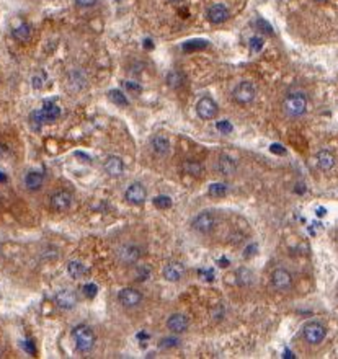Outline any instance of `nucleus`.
I'll return each instance as SVG.
<instances>
[{"mask_svg": "<svg viewBox=\"0 0 338 359\" xmlns=\"http://www.w3.org/2000/svg\"><path fill=\"white\" fill-rule=\"evenodd\" d=\"M283 111L289 118H299L307 111V98L304 93H289L283 101Z\"/></svg>", "mask_w": 338, "mask_h": 359, "instance_id": "1", "label": "nucleus"}, {"mask_svg": "<svg viewBox=\"0 0 338 359\" xmlns=\"http://www.w3.org/2000/svg\"><path fill=\"white\" fill-rule=\"evenodd\" d=\"M72 338L78 353H88L95 346V333L85 325H78L72 330Z\"/></svg>", "mask_w": 338, "mask_h": 359, "instance_id": "2", "label": "nucleus"}, {"mask_svg": "<svg viewBox=\"0 0 338 359\" xmlns=\"http://www.w3.org/2000/svg\"><path fill=\"white\" fill-rule=\"evenodd\" d=\"M216 225H217V217H216L211 211L199 212V214L193 219V222H191L193 230H196L201 235L211 234V232L216 229Z\"/></svg>", "mask_w": 338, "mask_h": 359, "instance_id": "3", "label": "nucleus"}, {"mask_svg": "<svg viewBox=\"0 0 338 359\" xmlns=\"http://www.w3.org/2000/svg\"><path fill=\"white\" fill-rule=\"evenodd\" d=\"M302 337L309 344H320L327 337V328L318 322H309L304 325Z\"/></svg>", "mask_w": 338, "mask_h": 359, "instance_id": "4", "label": "nucleus"}, {"mask_svg": "<svg viewBox=\"0 0 338 359\" xmlns=\"http://www.w3.org/2000/svg\"><path fill=\"white\" fill-rule=\"evenodd\" d=\"M257 96V87L252 82H240L232 91V98L237 101L239 105H247L252 103Z\"/></svg>", "mask_w": 338, "mask_h": 359, "instance_id": "5", "label": "nucleus"}, {"mask_svg": "<svg viewBox=\"0 0 338 359\" xmlns=\"http://www.w3.org/2000/svg\"><path fill=\"white\" fill-rule=\"evenodd\" d=\"M118 300L126 309H134L142 302V294L141 291H137L134 288H124L118 292Z\"/></svg>", "mask_w": 338, "mask_h": 359, "instance_id": "6", "label": "nucleus"}, {"mask_svg": "<svg viewBox=\"0 0 338 359\" xmlns=\"http://www.w3.org/2000/svg\"><path fill=\"white\" fill-rule=\"evenodd\" d=\"M271 284L276 291H288L292 286V274L284 268H276L271 273Z\"/></svg>", "mask_w": 338, "mask_h": 359, "instance_id": "7", "label": "nucleus"}, {"mask_svg": "<svg viewBox=\"0 0 338 359\" xmlns=\"http://www.w3.org/2000/svg\"><path fill=\"white\" fill-rule=\"evenodd\" d=\"M196 113L201 119H214L217 114V105L209 96H203L196 105Z\"/></svg>", "mask_w": 338, "mask_h": 359, "instance_id": "8", "label": "nucleus"}, {"mask_svg": "<svg viewBox=\"0 0 338 359\" xmlns=\"http://www.w3.org/2000/svg\"><path fill=\"white\" fill-rule=\"evenodd\" d=\"M118 258L124 265H134L141 258V248L134 244H126L118 250Z\"/></svg>", "mask_w": 338, "mask_h": 359, "instance_id": "9", "label": "nucleus"}, {"mask_svg": "<svg viewBox=\"0 0 338 359\" xmlns=\"http://www.w3.org/2000/svg\"><path fill=\"white\" fill-rule=\"evenodd\" d=\"M126 201L132 206H141L142 202L147 200V191L141 183H132L124 193Z\"/></svg>", "mask_w": 338, "mask_h": 359, "instance_id": "10", "label": "nucleus"}, {"mask_svg": "<svg viewBox=\"0 0 338 359\" xmlns=\"http://www.w3.org/2000/svg\"><path fill=\"white\" fill-rule=\"evenodd\" d=\"M72 206V195L69 191H57L51 196V209L56 212H64Z\"/></svg>", "mask_w": 338, "mask_h": 359, "instance_id": "11", "label": "nucleus"}, {"mask_svg": "<svg viewBox=\"0 0 338 359\" xmlns=\"http://www.w3.org/2000/svg\"><path fill=\"white\" fill-rule=\"evenodd\" d=\"M150 150L157 157H167L170 152V140L164 134H155L150 139Z\"/></svg>", "mask_w": 338, "mask_h": 359, "instance_id": "12", "label": "nucleus"}, {"mask_svg": "<svg viewBox=\"0 0 338 359\" xmlns=\"http://www.w3.org/2000/svg\"><path fill=\"white\" fill-rule=\"evenodd\" d=\"M164 278L170 283H178V281L185 276V266L178 263V261H170L164 266Z\"/></svg>", "mask_w": 338, "mask_h": 359, "instance_id": "13", "label": "nucleus"}, {"mask_svg": "<svg viewBox=\"0 0 338 359\" xmlns=\"http://www.w3.org/2000/svg\"><path fill=\"white\" fill-rule=\"evenodd\" d=\"M77 292L73 289H62L56 294V302L61 309H73L77 304Z\"/></svg>", "mask_w": 338, "mask_h": 359, "instance_id": "14", "label": "nucleus"}, {"mask_svg": "<svg viewBox=\"0 0 338 359\" xmlns=\"http://www.w3.org/2000/svg\"><path fill=\"white\" fill-rule=\"evenodd\" d=\"M208 20L213 23V25H220L229 18V10L227 7L222 5V3H216V5L208 8V13H206Z\"/></svg>", "mask_w": 338, "mask_h": 359, "instance_id": "15", "label": "nucleus"}, {"mask_svg": "<svg viewBox=\"0 0 338 359\" xmlns=\"http://www.w3.org/2000/svg\"><path fill=\"white\" fill-rule=\"evenodd\" d=\"M103 170H105V173H108L110 177H121L122 173H124V163H122V160L120 157H116V155H110L105 163H103Z\"/></svg>", "mask_w": 338, "mask_h": 359, "instance_id": "16", "label": "nucleus"}, {"mask_svg": "<svg viewBox=\"0 0 338 359\" xmlns=\"http://www.w3.org/2000/svg\"><path fill=\"white\" fill-rule=\"evenodd\" d=\"M188 325H190L188 318H186L183 314H173V315H170L169 320H167V328L173 333H185Z\"/></svg>", "mask_w": 338, "mask_h": 359, "instance_id": "17", "label": "nucleus"}, {"mask_svg": "<svg viewBox=\"0 0 338 359\" xmlns=\"http://www.w3.org/2000/svg\"><path fill=\"white\" fill-rule=\"evenodd\" d=\"M39 114H41V119H43V124L44 123H54L59 116H61V108L52 103V101H48V103H44V106L41 110H39Z\"/></svg>", "mask_w": 338, "mask_h": 359, "instance_id": "18", "label": "nucleus"}, {"mask_svg": "<svg viewBox=\"0 0 338 359\" xmlns=\"http://www.w3.org/2000/svg\"><path fill=\"white\" fill-rule=\"evenodd\" d=\"M217 172L224 177H230L237 172V163L234 162V158H230L229 155H220L217 160V165H216Z\"/></svg>", "mask_w": 338, "mask_h": 359, "instance_id": "19", "label": "nucleus"}, {"mask_svg": "<svg viewBox=\"0 0 338 359\" xmlns=\"http://www.w3.org/2000/svg\"><path fill=\"white\" fill-rule=\"evenodd\" d=\"M315 160H317V167L323 170V172H328V170H332L335 167V157H333V154L328 152V150H320V152L315 155Z\"/></svg>", "mask_w": 338, "mask_h": 359, "instance_id": "20", "label": "nucleus"}, {"mask_svg": "<svg viewBox=\"0 0 338 359\" xmlns=\"http://www.w3.org/2000/svg\"><path fill=\"white\" fill-rule=\"evenodd\" d=\"M43 175L38 172H29L26 177H24V185H26L28 190L36 191L43 186Z\"/></svg>", "mask_w": 338, "mask_h": 359, "instance_id": "21", "label": "nucleus"}, {"mask_svg": "<svg viewBox=\"0 0 338 359\" xmlns=\"http://www.w3.org/2000/svg\"><path fill=\"white\" fill-rule=\"evenodd\" d=\"M67 273L71 274L73 279H82L87 274V266L80 263V261H69L67 265Z\"/></svg>", "mask_w": 338, "mask_h": 359, "instance_id": "22", "label": "nucleus"}, {"mask_svg": "<svg viewBox=\"0 0 338 359\" xmlns=\"http://www.w3.org/2000/svg\"><path fill=\"white\" fill-rule=\"evenodd\" d=\"M12 36L20 43H28L29 38H31V28H29V25H26V23H22V25L17 26L12 31Z\"/></svg>", "mask_w": 338, "mask_h": 359, "instance_id": "23", "label": "nucleus"}, {"mask_svg": "<svg viewBox=\"0 0 338 359\" xmlns=\"http://www.w3.org/2000/svg\"><path fill=\"white\" fill-rule=\"evenodd\" d=\"M167 84H169L171 89H181L185 84V77L180 70H171L167 75Z\"/></svg>", "mask_w": 338, "mask_h": 359, "instance_id": "24", "label": "nucleus"}, {"mask_svg": "<svg viewBox=\"0 0 338 359\" xmlns=\"http://www.w3.org/2000/svg\"><path fill=\"white\" fill-rule=\"evenodd\" d=\"M183 172L191 175V177H199L203 173V165L196 160H185L183 162Z\"/></svg>", "mask_w": 338, "mask_h": 359, "instance_id": "25", "label": "nucleus"}, {"mask_svg": "<svg viewBox=\"0 0 338 359\" xmlns=\"http://www.w3.org/2000/svg\"><path fill=\"white\" fill-rule=\"evenodd\" d=\"M253 281H255V276L248 268H239L237 269V283L240 286H250Z\"/></svg>", "mask_w": 338, "mask_h": 359, "instance_id": "26", "label": "nucleus"}, {"mask_svg": "<svg viewBox=\"0 0 338 359\" xmlns=\"http://www.w3.org/2000/svg\"><path fill=\"white\" fill-rule=\"evenodd\" d=\"M108 98L111 100V103H115L118 106H127V105H129V101H127L126 95L122 93L121 90H118V89L111 90L110 93H108Z\"/></svg>", "mask_w": 338, "mask_h": 359, "instance_id": "27", "label": "nucleus"}, {"mask_svg": "<svg viewBox=\"0 0 338 359\" xmlns=\"http://www.w3.org/2000/svg\"><path fill=\"white\" fill-rule=\"evenodd\" d=\"M209 196L213 198H224L227 195V186L224 185V183H213V185L209 186Z\"/></svg>", "mask_w": 338, "mask_h": 359, "instance_id": "28", "label": "nucleus"}, {"mask_svg": "<svg viewBox=\"0 0 338 359\" xmlns=\"http://www.w3.org/2000/svg\"><path fill=\"white\" fill-rule=\"evenodd\" d=\"M208 46V41H203V40H193V41H188L183 45V51H198V49H204V47Z\"/></svg>", "mask_w": 338, "mask_h": 359, "instance_id": "29", "label": "nucleus"}, {"mask_svg": "<svg viewBox=\"0 0 338 359\" xmlns=\"http://www.w3.org/2000/svg\"><path fill=\"white\" fill-rule=\"evenodd\" d=\"M154 206L157 209H169L171 207V200L169 196H157L154 198Z\"/></svg>", "mask_w": 338, "mask_h": 359, "instance_id": "30", "label": "nucleus"}, {"mask_svg": "<svg viewBox=\"0 0 338 359\" xmlns=\"http://www.w3.org/2000/svg\"><path fill=\"white\" fill-rule=\"evenodd\" d=\"M180 344V339L175 338V337H169V338H164L160 339V348L164 349H169V348H176Z\"/></svg>", "mask_w": 338, "mask_h": 359, "instance_id": "31", "label": "nucleus"}, {"mask_svg": "<svg viewBox=\"0 0 338 359\" xmlns=\"http://www.w3.org/2000/svg\"><path fill=\"white\" fill-rule=\"evenodd\" d=\"M216 128H217L219 133H222V134H229V133H232L234 126H232V123H230V121H227V119H222V121H219V123L216 124Z\"/></svg>", "mask_w": 338, "mask_h": 359, "instance_id": "32", "label": "nucleus"}, {"mask_svg": "<svg viewBox=\"0 0 338 359\" xmlns=\"http://www.w3.org/2000/svg\"><path fill=\"white\" fill-rule=\"evenodd\" d=\"M97 292H98V288L95 284H85L83 286V294H85V297H88V299H93L97 295Z\"/></svg>", "mask_w": 338, "mask_h": 359, "instance_id": "33", "label": "nucleus"}, {"mask_svg": "<svg viewBox=\"0 0 338 359\" xmlns=\"http://www.w3.org/2000/svg\"><path fill=\"white\" fill-rule=\"evenodd\" d=\"M262 47H263V40L260 36H253L252 40H250V49H252V51L258 52Z\"/></svg>", "mask_w": 338, "mask_h": 359, "instance_id": "34", "label": "nucleus"}, {"mask_svg": "<svg viewBox=\"0 0 338 359\" xmlns=\"http://www.w3.org/2000/svg\"><path fill=\"white\" fill-rule=\"evenodd\" d=\"M33 87L34 89H41V87L44 85V82H46V75L43 74V72H39V74H36L33 77Z\"/></svg>", "mask_w": 338, "mask_h": 359, "instance_id": "35", "label": "nucleus"}, {"mask_svg": "<svg viewBox=\"0 0 338 359\" xmlns=\"http://www.w3.org/2000/svg\"><path fill=\"white\" fill-rule=\"evenodd\" d=\"M257 26H258V28H262V31H263V33H269V35H273L271 26H269L268 23L263 20V18H258V20H257Z\"/></svg>", "mask_w": 338, "mask_h": 359, "instance_id": "36", "label": "nucleus"}, {"mask_svg": "<svg viewBox=\"0 0 338 359\" xmlns=\"http://www.w3.org/2000/svg\"><path fill=\"white\" fill-rule=\"evenodd\" d=\"M97 2L98 0H75L77 7H80V8H90L93 5H97Z\"/></svg>", "mask_w": 338, "mask_h": 359, "instance_id": "37", "label": "nucleus"}, {"mask_svg": "<svg viewBox=\"0 0 338 359\" xmlns=\"http://www.w3.org/2000/svg\"><path fill=\"white\" fill-rule=\"evenodd\" d=\"M199 276H203V278L208 279V281H213V278H214L213 269H199Z\"/></svg>", "mask_w": 338, "mask_h": 359, "instance_id": "38", "label": "nucleus"}, {"mask_svg": "<svg viewBox=\"0 0 338 359\" xmlns=\"http://www.w3.org/2000/svg\"><path fill=\"white\" fill-rule=\"evenodd\" d=\"M124 89H126V90H129V91H141V87L137 85V84H134V82H126V84H124Z\"/></svg>", "mask_w": 338, "mask_h": 359, "instance_id": "39", "label": "nucleus"}, {"mask_svg": "<svg viewBox=\"0 0 338 359\" xmlns=\"http://www.w3.org/2000/svg\"><path fill=\"white\" fill-rule=\"evenodd\" d=\"M23 348L26 349V351H28L29 354H34V353H36V349H34L33 341H24V343H23Z\"/></svg>", "mask_w": 338, "mask_h": 359, "instance_id": "40", "label": "nucleus"}, {"mask_svg": "<svg viewBox=\"0 0 338 359\" xmlns=\"http://www.w3.org/2000/svg\"><path fill=\"white\" fill-rule=\"evenodd\" d=\"M271 152H274V154H284V149H283V145L273 144V145H271Z\"/></svg>", "mask_w": 338, "mask_h": 359, "instance_id": "41", "label": "nucleus"}, {"mask_svg": "<svg viewBox=\"0 0 338 359\" xmlns=\"http://www.w3.org/2000/svg\"><path fill=\"white\" fill-rule=\"evenodd\" d=\"M0 181H2V183H3V181H7V177H5V175H3L2 172H0Z\"/></svg>", "mask_w": 338, "mask_h": 359, "instance_id": "42", "label": "nucleus"}, {"mask_svg": "<svg viewBox=\"0 0 338 359\" xmlns=\"http://www.w3.org/2000/svg\"><path fill=\"white\" fill-rule=\"evenodd\" d=\"M317 214L318 216H323V214H325V209H323V207H320V209L317 211Z\"/></svg>", "mask_w": 338, "mask_h": 359, "instance_id": "43", "label": "nucleus"}, {"mask_svg": "<svg viewBox=\"0 0 338 359\" xmlns=\"http://www.w3.org/2000/svg\"><path fill=\"white\" fill-rule=\"evenodd\" d=\"M169 2H171V3H180V2H183V0H169Z\"/></svg>", "mask_w": 338, "mask_h": 359, "instance_id": "44", "label": "nucleus"}, {"mask_svg": "<svg viewBox=\"0 0 338 359\" xmlns=\"http://www.w3.org/2000/svg\"><path fill=\"white\" fill-rule=\"evenodd\" d=\"M315 2H318V3H323V2H327V0H315Z\"/></svg>", "mask_w": 338, "mask_h": 359, "instance_id": "45", "label": "nucleus"}]
</instances>
